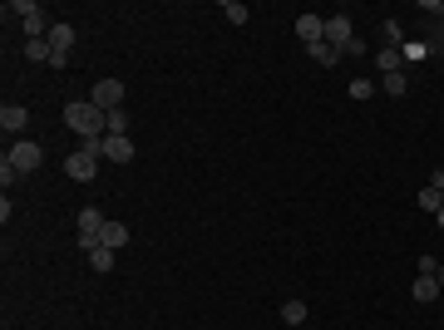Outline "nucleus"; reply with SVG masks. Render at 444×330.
Instances as JSON below:
<instances>
[{
    "label": "nucleus",
    "instance_id": "f257e3e1",
    "mask_svg": "<svg viewBox=\"0 0 444 330\" xmlns=\"http://www.w3.org/2000/svg\"><path fill=\"white\" fill-rule=\"evenodd\" d=\"M65 129L79 133V138H104L109 133V114L94 108L89 99H74V104H65Z\"/></svg>",
    "mask_w": 444,
    "mask_h": 330
},
{
    "label": "nucleus",
    "instance_id": "f03ea898",
    "mask_svg": "<svg viewBox=\"0 0 444 330\" xmlns=\"http://www.w3.org/2000/svg\"><path fill=\"white\" fill-rule=\"evenodd\" d=\"M6 158H10V168H15V173L25 178V173H35V168H40V163H45V148H40L35 138H15Z\"/></svg>",
    "mask_w": 444,
    "mask_h": 330
},
{
    "label": "nucleus",
    "instance_id": "7ed1b4c3",
    "mask_svg": "<svg viewBox=\"0 0 444 330\" xmlns=\"http://www.w3.org/2000/svg\"><path fill=\"white\" fill-rule=\"evenodd\" d=\"M124 99H129V89H124L119 79H99V84L89 89V104H94V108H104V114L124 108Z\"/></svg>",
    "mask_w": 444,
    "mask_h": 330
},
{
    "label": "nucleus",
    "instance_id": "20e7f679",
    "mask_svg": "<svg viewBox=\"0 0 444 330\" xmlns=\"http://www.w3.org/2000/svg\"><path fill=\"white\" fill-rule=\"evenodd\" d=\"M65 173H70L74 183H94V178H99V158L84 153V148H74V153L65 158Z\"/></svg>",
    "mask_w": 444,
    "mask_h": 330
},
{
    "label": "nucleus",
    "instance_id": "39448f33",
    "mask_svg": "<svg viewBox=\"0 0 444 330\" xmlns=\"http://www.w3.org/2000/svg\"><path fill=\"white\" fill-rule=\"evenodd\" d=\"M351 40H356L351 15H326V44H331V49H346Z\"/></svg>",
    "mask_w": 444,
    "mask_h": 330
},
{
    "label": "nucleus",
    "instance_id": "423d86ee",
    "mask_svg": "<svg viewBox=\"0 0 444 330\" xmlns=\"http://www.w3.org/2000/svg\"><path fill=\"white\" fill-rule=\"evenodd\" d=\"M99 158H109V163H134V138L129 133H104Z\"/></svg>",
    "mask_w": 444,
    "mask_h": 330
},
{
    "label": "nucleus",
    "instance_id": "0eeeda50",
    "mask_svg": "<svg viewBox=\"0 0 444 330\" xmlns=\"http://www.w3.org/2000/svg\"><path fill=\"white\" fill-rule=\"evenodd\" d=\"M296 40L301 44H321L326 40V15H296Z\"/></svg>",
    "mask_w": 444,
    "mask_h": 330
},
{
    "label": "nucleus",
    "instance_id": "6e6552de",
    "mask_svg": "<svg viewBox=\"0 0 444 330\" xmlns=\"http://www.w3.org/2000/svg\"><path fill=\"white\" fill-rule=\"evenodd\" d=\"M45 40H49V49H54V54H70V49H74V25H70V20H54Z\"/></svg>",
    "mask_w": 444,
    "mask_h": 330
},
{
    "label": "nucleus",
    "instance_id": "1a4fd4ad",
    "mask_svg": "<svg viewBox=\"0 0 444 330\" xmlns=\"http://www.w3.org/2000/svg\"><path fill=\"white\" fill-rule=\"evenodd\" d=\"M25 124H30L25 104H6V108H0V129H6V133H25Z\"/></svg>",
    "mask_w": 444,
    "mask_h": 330
},
{
    "label": "nucleus",
    "instance_id": "9d476101",
    "mask_svg": "<svg viewBox=\"0 0 444 330\" xmlns=\"http://www.w3.org/2000/svg\"><path fill=\"white\" fill-rule=\"evenodd\" d=\"M99 247H109V251L129 247V227H124V222H104V232H99Z\"/></svg>",
    "mask_w": 444,
    "mask_h": 330
},
{
    "label": "nucleus",
    "instance_id": "9b49d317",
    "mask_svg": "<svg viewBox=\"0 0 444 330\" xmlns=\"http://www.w3.org/2000/svg\"><path fill=\"white\" fill-rule=\"evenodd\" d=\"M306 54H311L321 69H331V65H341V60H346V54H341V49H331L326 40H321V44H306Z\"/></svg>",
    "mask_w": 444,
    "mask_h": 330
},
{
    "label": "nucleus",
    "instance_id": "f8f14e48",
    "mask_svg": "<svg viewBox=\"0 0 444 330\" xmlns=\"http://www.w3.org/2000/svg\"><path fill=\"white\" fill-rule=\"evenodd\" d=\"M375 69H380V74L405 69V49H380V54H375Z\"/></svg>",
    "mask_w": 444,
    "mask_h": 330
},
{
    "label": "nucleus",
    "instance_id": "ddd939ff",
    "mask_svg": "<svg viewBox=\"0 0 444 330\" xmlns=\"http://www.w3.org/2000/svg\"><path fill=\"white\" fill-rule=\"evenodd\" d=\"M400 40H405V35H400V20L385 15V20H380V49H400Z\"/></svg>",
    "mask_w": 444,
    "mask_h": 330
},
{
    "label": "nucleus",
    "instance_id": "4468645a",
    "mask_svg": "<svg viewBox=\"0 0 444 330\" xmlns=\"http://www.w3.org/2000/svg\"><path fill=\"white\" fill-rule=\"evenodd\" d=\"M410 296H415L420 306H429V301L439 296V281H434V277H415V286H410Z\"/></svg>",
    "mask_w": 444,
    "mask_h": 330
},
{
    "label": "nucleus",
    "instance_id": "2eb2a0df",
    "mask_svg": "<svg viewBox=\"0 0 444 330\" xmlns=\"http://www.w3.org/2000/svg\"><path fill=\"white\" fill-rule=\"evenodd\" d=\"M380 89L390 94V99H405V94H410V84H405V69H395V74H380Z\"/></svg>",
    "mask_w": 444,
    "mask_h": 330
},
{
    "label": "nucleus",
    "instance_id": "dca6fc26",
    "mask_svg": "<svg viewBox=\"0 0 444 330\" xmlns=\"http://www.w3.org/2000/svg\"><path fill=\"white\" fill-rule=\"evenodd\" d=\"M25 60H35V65H49V60H54L49 40H25Z\"/></svg>",
    "mask_w": 444,
    "mask_h": 330
},
{
    "label": "nucleus",
    "instance_id": "f3484780",
    "mask_svg": "<svg viewBox=\"0 0 444 330\" xmlns=\"http://www.w3.org/2000/svg\"><path fill=\"white\" fill-rule=\"evenodd\" d=\"M89 271L109 277V271H114V251H109V247H94V251H89Z\"/></svg>",
    "mask_w": 444,
    "mask_h": 330
},
{
    "label": "nucleus",
    "instance_id": "a211bd4d",
    "mask_svg": "<svg viewBox=\"0 0 444 330\" xmlns=\"http://www.w3.org/2000/svg\"><path fill=\"white\" fill-rule=\"evenodd\" d=\"M222 20H228V25H247L252 15H247V6H242V0H222Z\"/></svg>",
    "mask_w": 444,
    "mask_h": 330
},
{
    "label": "nucleus",
    "instance_id": "6ab92c4d",
    "mask_svg": "<svg viewBox=\"0 0 444 330\" xmlns=\"http://www.w3.org/2000/svg\"><path fill=\"white\" fill-rule=\"evenodd\" d=\"M282 320H287V325H301V320H306V301H296V296L282 301Z\"/></svg>",
    "mask_w": 444,
    "mask_h": 330
},
{
    "label": "nucleus",
    "instance_id": "aec40b11",
    "mask_svg": "<svg viewBox=\"0 0 444 330\" xmlns=\"http://www.w3.org/2000/svg\"><path fill=\"white\" fill-rule=\"evenodd\" d=\"M6 15H15V20L25 25L30 15H40V6H35V0H10V6H6Z\"/></svg>",
    "mask_w": 444,
    "mask_h": 330
},
{
    "label": "nucleus",
    "instance_id": "412c9836",
    "mask_svg": "<svg viewBox=\"0 0 444 330\" xmlns=\"http://www.w3.org/2000/svg\"><path fill=\"white\" fill-rule=\"evenodd\" d=\"M420 207H425V212H439V207H444V192H439V188H420Z\"/></svg>",
    "mask_w": 444,
    "mask_h": 330
},
{
    "label": "nucleus",
    "instance_id": "4be33fe9",
    "mask_svg": "<svg viewBox=\"0 0 444 330\" xmlns=\"http://www.w3.org/2000/svg\"><path fill=\"white\" fill-rule=\"evenodd\" d=\"M109 133H129V108H114V114H109Z\"/></svg>",
    "mask_w": 444,
    "mask_h": 330
},
{
    "label": "nucleus",
    "instance_id": "5701e85b",
    "mask_svg": "<svg viewBox=\"0 0 444 330\" xmlns=\"http://www.w3.org/2000/svg\"><path fill=\"white\" fill-rule=\"evenodd\" d=\"M346 94H351V99H370V94H375V84L360 74V79H351V89H346Z\"/></svg>",
    "mask_w": 444,
    "mask_h": 330
},
{
    "label": "nucleus",
    "instance_id": "b1692460",
    "mask_svg": "<svg viewBox=\"0 0 444 330\" xmlns=\"http://www.w3.org/2000/svg\"><path fill=\"white\" fill-rule=\"evenodd\" d=\"M405 49V60H429V44L425 40H410V44H400Z\"/></svg>",
    "mask_w": 444,
    "mask_h": 330
},
{
    "label": "nucleus",
    "instance_id": "393cba45",
    "mask_svg": "<svg viewBox=\"0 0 444 330\" xmlns=\"http://www.w3.org/2000/svg\"><path fill=\"white\" fill-rule=\"evenodd\" d=\"M415 266H420V277H434V271H439V256H420Z\"/></svg>",
    "mask_w": 444,
    "mask_h": 330
},
{
    "label": "nucleus",
    "instance_id": "a878e982",
    "mask_svg": "<svg viewBox=\"0 0 444 330\" xmlns=\"http://www.w3.org/2000/svg\"><path fill=\"white\" fill-rule=\"evenodd\" d=\"M15 178H20V173H15V168H10V158H0V183H6V188H10V183H15Z\"/></svg>",
    "mask_w": 444,
    "mask_h": 330
},
{
    "label": "nucleus",
    "instance_id": "bb28decb",
    "mask_svg": "<svg viewBox=\"0 0 444 330\" xmlns=\"http://www.w3.org/2000/svg\"><path fill=\"white\" fill-rule=\"evenodd\" d=\"M429 188H439V192H444V168H434V173H429Z\"/></svg>",
    "mask_w": 444,
    "mask_h": 330
},
{
    "label": "nucleus",
    "instance_id": "cd10ccee",
    "mask_svg": "<svg viewBox=\"0 0 444 330\" xmlns=\"http://www.w3.org/2000/svg\"><path fill=\"white\" fill-rule=\"evenodd\" d=\"M434 281H439V291H444V261H439V271H434Z\"/></svg>",
    "mask_w": 444,
    "mask_h": 330
},
{
    "label": "nucleus",
    "instance_id": "c85d7f7f",
    "mask_svg": "<svg viewBox=\"0 0 444 330\" xmlns=\"http://www.w3.org/2000/svg\"><path fill=\"white\" fill-rule=\"evenodd\" d=\"M434 222H439V232H444V207H439V212H434Z\"/></svg>",
    "mask_w": 444,
    "mask_h": 330
}]
</instances>
